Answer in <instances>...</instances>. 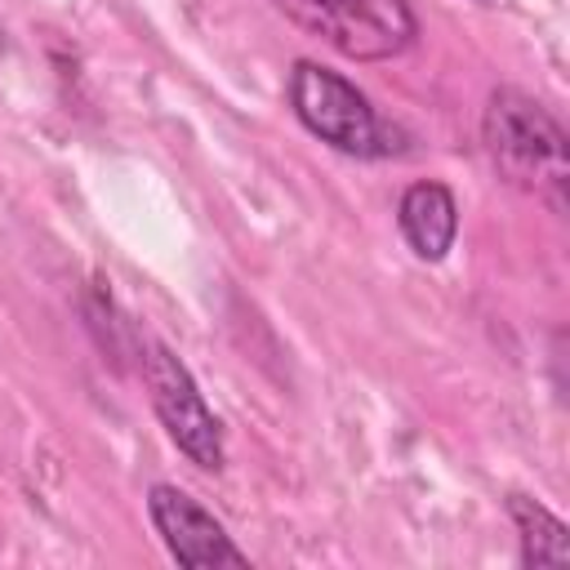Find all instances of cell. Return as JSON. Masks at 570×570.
Returning <instances> with one entry per match:
<instances>
[{"label":"cell","mask_w":570,"mask_h":570,"mask_svg":"<svg viewBox=\"0 0 570 570\" xmlns=\"http://www.w3.org/2000/svg\"><path fill=\"white\" fill-rule=\"evenodd\" d=\"M508 517L517 525L521 566H570V530L530 494H508Z\"/></svg>","instance_id":"cell-7"},{"label":"cell","mask_w":570,"mask_h":570,"mask_svg":"<svg viewBox=\"0 0 570 570\" xmlns=\"http://www.w3.org/2000/svg\"><path fill=\"white\" fill-rule=\"evenodd\" d=\"M481 142L503 183L534 191L561 209L566 178H570L566 129L539 98H530L525 89H512V85L494 89L485 102V116H481Z\"/></svg>","instance_id":"cell-1"},{"label":"cell","mask_w":570,"mask_h":570,"mask_svg":"<svg viewBox=\"0 0 570 570\" xmlns=\"http://www.w3.org/2000/svg\"><path fill=\"white\" fill-rule=\"evenodd\" d=\"M285 98H289V111L298 116V125L343 156L383 160L405 147L401 134L370 107V98L347 76H338L312 58H298L289 67Z\"/></svg>","instance_id":"cell-2"},{"label":"cell","mask_w":570,"mask_h":570,"mask_svg":"<svg viewBox=\"0 0 570 570\" xmlns=\"http://www.w3.org/2000/svg\"><path fill=\"white\" fill-rule=\"evenodd\" d=\"M147 517H151L160 543L169 548V557L178 566H191V570L249 566V557L232 543V534L223 530V521L209 508H200L187 490H178L169 481H156L147 490Z\"/></svg>","instance_id":"cell-5"},{"label":"cell","mask_w":570,"mask_h":570,"mask_svg":"<svg viewBox=\"0 0 570 570\" xmlns=\"http://www.w3.org/2000/svg\"><path fill=\"white\" fill-rule=\"evenodd\" d=\"M396 227L405 236V245L414 249V258L423 263H441L454 249L459 236V200L445 183H410L401 191L396 205Z\"/></svg>","instance_id":"cell-6"},{"label":"cell","mask_w":570,"mask_h":570,"mask_svg":"<svg viewBox=\"0 0 570 570\" xmlns=\"http://www.w3.org/2000/svg\"><path fill=\"white\" fill-rule=\"evenodd\" d=\"M294 22L334 45L343 58L383 62L414 45L419 22L405 0H276Z\"/></svg>","instance_id":"cell-3"},{"label":"cell","mask_w":570,"mask_h":570,"mask_svg":"<svg viewBox=\"0 0 570 570\" xmlns=\"http://www.w3.org/2000/svg\"><path fill=\"white\" fill-rule=\"evenodd\" d=\"M142 383H147L151 410H156L165 436L178 445V454L187 463H196L200 472H218L227 459L223 428H218L214 410L205 405V392L196 387L183 356L165 343H147L142 347Z\"/></svg>","instance_id":"cell-4"}]
</instances>
